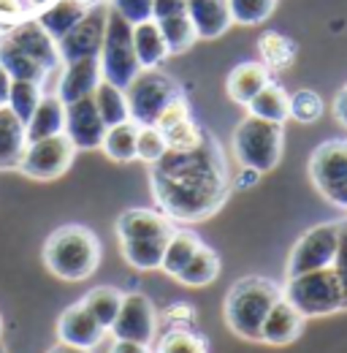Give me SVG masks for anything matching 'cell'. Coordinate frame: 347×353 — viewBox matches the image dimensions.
Listing matches in <instances>:
<instances>
[{
    "label": "cell",
    "mask_w": 347,
    "mask_h": 353,
    "mask_svg": "<svg viewBox=\"0 0 347 353\" xmlns=\"http://www.w3.org/2000/svg\"><path fill=\"white\" fill-rule=\"evenodd\" d=\"M339 234H342V221H326L306 228L296 239V245L291 248L285 277H296V274L334 266L337 250H339Z\"/></svg>",
    "instance_id": "cell-8"
},
{
    "label": "cell",
    "mask_w": 347,
    "mask_h": 353,
    "mask_svg": "<svg viewBox=\"0 0 347 353\" xmlns=\"http://www.w3.org/2000/svg\"><path fill=\"white\" fill-rule=\"evenodd\" d=\"M46 353H90V351H82V348H74V345H65V343H57V345H52Z\"/></svg>",
    "instance_id": "cell-51"
},
{
    "label": "cell",
    "mask_w": 347,
    "mask_h": 353,
    "mask_svg": "<svg viewBox=\"0 0 347 353\" xmlns=\"http://www.w3.org/2000/svg\"><path fill=\"white\" fill-rule=\"evenodd\" d=\"M296 52L299 44L293 39H288L285 33H277V30H266L258 39V54L260 63L271 71V74H282L293 65L296 60Z\"/></svg>",
    "instance_id": "cell-25"
},
{
    "label": "cell",
    "mask_w": 347,
    "mask_h": 353,
    "mask_svg": "<svg viewBox=\"0 0 347 353\" xmlns=\"http://www.w3.org/2000/svg\"><path fill=\"white\" fill-rule=\"evenodd\" d=\"M41 98H43V85H36V82H11V92H8L6 106L22 123H28L33 117L36 106L41 103Z\"/></svg>",
    "instance_id": "cell-35"
},
{
    "label": "cell",
    "mask_w": 347,
    "mask_h": 353,
    "mask_svg": "<svg viewBox=\"0 0 347 353\" xmlns=\"http://www.w3.org/2000/svg\"><path fill=\"white\" fill-rule=\"evenodd\" d=\"M43 266L65 280V283H82L95 274L101 264V239L79 223H68L54 228L43 242Z\"/></svg>",
    "instance_id": "cell-2"
},
{
    "label": "cell",
    "mask_w": 347,
    "mask_h": 353,
    "mask_svg": "<svg viewBox=\"0 0 347 353\" xmlns=\"http://www.w3.org/2000/svg\"><path fill=\"white\" fill-rule=\"evenodd\" d=\"M74 155H76V147L71 144V139L65 133L39 139V141H28L17 172H22L36 182H52L71 169Z\"/></svg>",
    "instance_id": "cell-10"
},
{
    "label": "cell",
    "mask_w": 347,
    "mask_h": 353,
    "mask_svg": "<svg viewBox=\"0 0 347 353\" xmlns=\"http://www.w3.org/2000/svg\"><path fill=\"white\" fill-rule=\"evenodd\" d=\"M176 225L160 210L133 207L117 218V239L120 242H147V239H169Z\"/></svg>",
    "instance_id": "cell-15"
},
{
    "label": "cell",
    "mask_w": 347,
    "mask_h": 353,
    "mask_svg": "<svg viewBox=\"0 0 347 353\" xmlns=\"http://www.w3.org/2000/svg\"><path fill=\"white\" fill-rule=\"evenodd\" d=\"M133 49H136V60L141 71H152L169 57V46L163 41L160 25L155 19L133 25Z\"/></svg>",
    "instance_id": "cell-22"
},
{
    "label": "cell",
    "mask_w": 347,
    "mask_h": 353,
    "mask_svg": "<svg viewBox=\"0 0 347 353\" xmlns=\"http://www.w3.org/2000/svg\"><path fill=\"white\" fill-rule=\"evenodd\" d=\"M244 109H247V114H253L258 120L285 125L291 120V92L277 82H269Z\"/></svg>",
    "instance_id": "cell-24"
},
{
    "label": "cell",
    "mask_w": 347,
    "mask_h": 353,
    "mask_svg": "<svg viewBox=\"0 0 347 353\" xmlns=\"http://www.w3.org/2000/svg\"><path fill=\"white\" fill-rule=\"evenodd\" d=\"M95 106H98V114L101 120L106 123V128L112 125H120V123H128L130 120V112H128V98H125V90L114 88L109 82H101L95 92Z\"/></svg>",
    "instance_id": "cell-32"
},
{
    "label": "cell",
    "mask_w": 347,
    "mask_h": 353,
    "mask_svg": "<svg viewBox=\"0 0 347 353\" xmlns=\"http://www.w3.org/2000/svg\"><path fill=\"white\" fill-rule=\"evenodd\" d=\"M101 82H103V74H101V60L98 57H85V60L65 63L60 85H57V98L63 103H74L79 98L92 95Z\"/></svg>",
    "instance_id": "cell-17"
},
{
    "label": "cell",
    "mask_w": 347,
    "mask_h": 353,
    "mask_svg": "<svg viewBox=\"0 0 347 353\" xmlns=\"http://www.w3.org/2000/svg\"><path fill=\"white\" fill-rule=\"evenodd\" d=\"M22 3L19 0H0V22H8L11 28L17 25V22H22L25 17H22Z\"/></svg>",
    "instance_id": "cell-46"
},
{
    "label": "cell",
    "mask_w": 347,
    "mask_h": 353,
    "mask_svg": "<svg viewBox=\"0 0 347 353\" xmlns=\"http://www.w3.org/2000/svg\"><path fill=\"white\" fill-rule=\"evenodd\" d=\"M169 152L166 136L155 125H138V139H136V161H144L147 166L158 163Z\"/></svg>",
    "instance_id": "cell-38"
},
{
    "label": "cell",
    "mask_w": 347,
    "mask_h": 353,
    "mask_svg": "<svg viewBox=\"0 0 347 353\" xmlns=\"http://www.w3.org/2000/svg\"><path fill=\"white\" fill-rule=\"evenodd\" d=\"M101 74L103 82L114 85V88L125 90L141 74V65L136 60V49H133V25L125 22L114 8L109 11V22H106V36L101 46Z\"/></svg>",
    "instance_id": "cell-6"
},
{
    "label": "cell",
    "mask_w": 347,
    "mask_h": 353,
    "mask_svg": "<svg viewBox=\"0 0 347 353\" xmlns=\"http://www.w3.org/2000/svg\"><path fill=\"white\" fill-rule=\"evenodd\" d=\"M109 332L114 334V340H128V343H138L149 348V343L158 334V312H155V305L149 302V296H144L141 291L125 294Z\"/></svg>",
    "instance_id": "cell-12"
},
{
    "label": "cell",
    "mask_w": 347,
    "mask_h": 353,
    "mask_svg": "<svg viewBox=\"0 0 347 353\" xmlns=\"http://www.w3.org/2000/svg\"><path fill=\"white\" fill-rule=\"evenodd\" d=\"M103 337H106V329L82 307V302L65 307L57 318V343L92 351L98 343H103Z\"/></svg>",
    "instance_id": "cell-16"
},
{
    "label": "cell",
    "mask_w": 347,
    "mask_h": 353,
    "mask_svg": "<svg viewBox=\"0 0 347 353\" xmlns=\"http://www.w3.org/2000/svg\"><path fill=\"white\" fill-rule=\"evenodd\" d=\"M11 44H17L28 57H33L39 65H41L46 74H52V71H57L60 68V49H57V41L43 30L41 25H39V19L36 17H30V19H22V22H17L11 30H8V36H6Z\"/></svg>",
    "instance_id": "cell-14"
},
{
    "label": "cell",
    "mask_w": 347,
    "mask_h": 353,
    "mask_svg": "<svg viewBox=\"0 0 347 353\" xmlns=\"http://www.w3.org/2000/svg\"><path fill=\"white\" fill-rule=\"evenodd\" d=\"M85 14H87V8L79 6L76 0H54L49 8H43L36 19H39V25H41L54 41H60L63 36H68V33L76 28V22H79Z\"/></svg>",
    "instance_id": "cell-26"
},
{
    "label": "cell",
    "mask_w": 347,
    "mask_h": 353,
    "mask_svg": "<svg viewBox=\"0 0 347 353\" xmlns=\"http://www.w3.org/2000/svg\"><path fill=\"white\" fill-rule=\"evenodd\" d=\"M169 239H147V242H120V253L138 272H158L163 261Z\"/></svg>",
    "instance_id": "cell-33"
},
{
    "label": "cell",
    "mask_w": 347,
    "mask_h": 353,
    "mask_svg": "<svg viewBox=\"0 0 347 353\" xmlns=\"http://www.w3.org/2000/svg\"><path fill=\"white\" fill-rule=\"evenodd\" d=\"M0 65L6 68V74L14 82H36V85H43V79L49 77L33 57H28L19 46L11 44L8 39L0 41Z\"/></svg>",
    "instance_id": "cell-28"
},
{
    "label": "cell",
    "mask_w": 347,
    "mask_h": 353,
    "mask_svg": "<svg viewBox=\"0 0 347 353\" xmlns=\"http://www.w3.org/2000/svg\"><path fill=\"white\" fill-rule=\"evenodd\" d=\"M201 245H204V242L198 239L196 231H190V228H176L171 236H169V242H166L160 272H166L169 277H176V274L187 266V261L196 256V250H198Z\"/></svg>",
    "instance_id": "cell-27"
},
{
    "label": "cell",
    "mask_w": 347,
    "mask_h": 353,
    "mask_svg": "<svg viewBox=\"0 0 347 353\" xmlns=\"http://www.w3.org/2000/svg\"><path fill=\"white\" fill-rule=\"evenodd\" d=\"M285 150V128L247 114L231 136V152L242 169L266 174L277 169Z\"/></svg>",
    "instance_id": "cell-4"
},
{
    "label": "cell",
    "mask_w": 347,
    "mask_h": 353,
    "mask_svg": "<svg viewBox=\"0 0 347 353\" xmlns=\"http://www.w3.org/2000/svg\"><path fill=\"white\" fill-rule=\"evenodd\" d=\"M98 3H106V0H98Z\"/></svg>",
    "instance_id": "cell-56"
},
{
    "label": "cell",
    "mask_w": 347,
    "mask_h": 353,
    "mask_svg": "<svg viewBox=\"0 0 347 353\" xmlns=\"http://www.w3.org/2000/svg\"><path fill=\"white\" fill-rule=\"evenodd\" d=\"M334 117L339 120V125H345L347 128V85L339 90L337 98H334Z\"/></svg>",
    "instance_id": "cell-48"
},
{
    "label": "cell",
    "mask_w": 347,
    "mask_h": 353,
    "mask_svg": "<svg viewBox=\"0 0 347 353\" xmlns=\"http://www.w3.org/2000/svg\"><path fill=\"white\" fill-rule=\"evenodd\" d=\"M152 3L155 0H109V6L130 25L152 19Z\"/></svg>",
    "instance_id": "cell-41"
},
{
    "label": "cell",
    "mask_w": 347,
    "mask_h": 353,
    "mask_svg": "<svg viewBox=\"0 0 347 353\" xmlns=\"http://www.w3.org/2000/svg\"><path fill=\"white\" fill-rule=\"evenodd\" d=\"M54 0H28V8L30 11H43V8H49Z\"/></svg>",
    "instance_id": "cell-52"
},
{
    "label": "cell",
    "mask_w": 347,
    "mask_h": 353,
    "mask_svg": "<svg viewBox=\"0 0 347 353\" xmlns=\"http://www.w3.org/2000/svg\"><path fill=\"white\" fill-rule=\"evenodd\" d=\"M185 120H190V103H187V98H185V92H182V95H176L171 103L163 109V114L158 117L155 128H158V131H169V128L185 123Z\"/></svg>",
    "instance_id": "cell-42"
},
{
    "label": "cell",
    "mask_w": 347,
    "mask_h": 353,
    "mask_svg": "<svg viewBox=\"0 0 347 353\" xmlns=\"http://www.w3.org/2000/svg\"><path fill=\"white\" fill-rule=\"evenodd\" d=\"M11 77L6 74V68L0 65V106H6V101H8V92H11Z\"/></svg>",
    "instance_id": "cell-50"
},
{
    "label": "cell",
    "mask_w": 347,
    "mask_h": 353,
    "mask_svg": "<svg viewBox=\"0 0 347 353\" xmlns=\"http://www.w3.org/2000/svg\"><path fill=\"white\" fill-rule=\"evenodd\" d=\"M109 353H149V348L138 345V343H128V340H114V345L109 348Z\"/></svg>",
    "instance_id": "cell-49"
},
{
    "label": "cell",
    "mask_w": 347,
    "mask_h": 353,
    "mask_svg": "<svg viewBox=\"0 0 347 353\" xmlns=\"http://www.w3.org/2000/svg\"><path fill=\"white\" fill-rule=\"evenodd\" d=\"M158 25H160L163 41L169 46V54H182V52H187L190 46L198 41V33H196V28H193V22H190L187 14L166 17Z\"/></svg>",
    "instance_id": "cell-34"
},
{
    "label": "cell",
    "mask_w": 347,
    "mask_h": 353,
    "mask_svg": "<svg viewBox=\"0 0 347 353\" xmlns=\"http://www.w3.org/2000/svg\"><path fill=\"white\" fill-rule=\"evenodd\" d=\"M304 321L306 318L302 312L282 296L274 307L269 310V315H266V321L260 326V343H266V345H288V343H293L302 334Z\"/></svg>",
    "instance_id": "cell-18"
},
{
    "label": "cell",
    "mask_w": 347,
    "mask_h": 353,
    "mask_svg": "<svg viewBox=\"0 0 347 353\" xmlns=\"http://www.w3.org/2000/svg\"><path fill=\"white\" fill-rule=\"evenodd\" d=\"M163 136H166V144H169L171 152H190V150L201 147V141L207 139V131L190 117V120L174 125L169 131H163Z\"/></svg>",
    "instance_id": "cell-39"
},
{
    "label": "cell",
    "mask_w": 347,
    "mask_h": 353,
    "mask_svg": "<svg viewBox=\"0 0 347 353\" xmlns=\"http://www.w3.org/2000/svg\"><path fill=\"white\" fill-rule=\"evenodd\" d=\"M76 3H79V6H85V8H92L98 0H76Z\"/></svg>",
    "instance_id": "cell-53"
},
{
    "label": "cell",
    "mask_w": 347,
    "mask_h": 353,
    "mask_svg": "<svg viewBox=\"0 0 347 353\" xmlns=\"http://www.w3.org/2000/svg\"><path fill=\"white\" fill-rule=\"evenodd\" d=\"M0 353H8V351H6V345H3V343H0Z\"/></svg>",
    "instance_id": "cell-54"
},
{
    "label": "cell",
    "mask_w": 347,
    "mask_h": 353,
    "mask_svg": "<svg viewBox=\"0 0 347 353\" xmlns=\"http://www.w3.org/2000/svg\"><path fill=\"white\" fill-rule=\"evenodd\" d=\"M217 274H220V256H217V250L201 245V248L196 250V256L187 261V266H185L174 280H179V283L187 285V288H204V285L215 283Z\"/></svg>",
    "instance_id": "cell-30"
},
{
    "label": "cell",
    "mask_w": 347,
    "mask_h": 353,
    "mask_svg": "<svg viewBox=\"0 0 347 353\" xmlns=\"http://www.w3.org/2000/svg\"><path fill=\"white\" fill-rule=\"evenodd\" d=\"M25 147H28L25 123L8 106H0V172L17 169Z\"/></svg>",
    "instance_id": "cell-21"
},
{
    "label": "cell",
    "mask_w": 347,
    "mask_h": 353,
    "mask_svg": "<svg viewBox=\"0 0 347 353\" xmlns=\"http://www.w3.org/2000/svg\"><path fill=\"white\" fill-rule=\"evenodd\" d=\"M187 17L198 33V39H220L231 25V3L228 0H187Z\"/></svg>",
    "instance_id": "cell-19"
},
{
    "label": "cell",
    "mask_w": 347,
    "mask_h": 353,
    "mask_svg": "<svg viewBox=\"0 0 347 353\" xmlns=\"http://www.w3.org/2000/svg\"><path fill=\"white\" fill-rule=\"evenodd\" d=\"M0 332H3V318H0Z\"/></svg>",
    "instance_id": "cell-55"
},
{
    "label": "cell",
    "mask_w": 347,
    "mask_h": 353,
    "mask_svg": "<svg viewBox=\"0 0 347 353\" xmlns=\"http://www.w3.org/2000/svg\"><path fill=\"white\" fill-rule=\"evenodd\" d=\"M282 296L299 310L304 318H323V315H334V312L345 310V294H342L334 266L288 277Z\"/></svg>",
    "instance_id": "cell-5"
},
{
    "label": "cell",
    "mask_w": 347,
    "mask_h": 353,
    "mask_svg": "<svg viewBox=\"0 0 347 353\" xmlns=\"http://www.w3.org/2000/svg\"><path fill=\"white\" fill-rule=\"evenodd\" d=\"M334 272L339 277L342 294H345V310H347V221H342V234H339V250L334 259Z\"/></svg>",
    "instance_id": "cell-44"
},
{
    "label": "cell",
    "mask_w": 347,
    "mask_h": 353,
    "mask_svg": "<svg viewBox=\"0 0 347 353\" xmlns=\"http://www.w3.org/2000/svg\"><path fill=\"white\" fill-rule=\"evenodd\" d=\"M280 299H282V288L277 283L258 274L242 277L225 294V305H222L225 326L247 343H260V326L269 310Z\"/></svg>",
    "instance_id": "cell-3"
},
{
    "label": "cell",
    "mask_w": 347,
    "mask_h": 353,
    "mask_svg": "<svg viewBox=\"0 0 347 353\" xmlns=\"http://www.w3.org/2000/svg\"><path fill=\"white\" fill-rule=\"evenodd\" d=\"M65 136L71 139V144L76 150H101L106 123L98 114L95 98L87 95L74 103H65Z\"/></svg>",
    "instance_id": "cell-13"
},
{
    "label": "cell",
    "mask_w": 347,
    "mask_h": 353,
    "mask_svg": "<svg viewBox=\"0 0 347 353\" xmlns=\"http://www.w3.org/2000/svg\"><path fill=\"white\" fill-rule=\"evenodd\" d=\"M163 318H166V323L171 329H190L193 321H196V310L190 305H185V302H174V305L163 310Z\"/></svg>",
    "instance_id": "cell-43"
},
{
    "label": "cell",
    "mask_w": 347,
    "mask_h": 353,
    "mask_svg": "<svg viewBox=\"0 0 347 353\" xmlns=\"http://www.w3.org/2000/svg\"><path fill=\"white\" fill-rule=\"evenodd\" d=\"M187 14V0H155L152 3V19L160 22L166 17H179Z\"/></svg>",
    "instance_id": "cell-45"
},
{
    "label": "cell",
    "mask_w": 347,
    "mask_h": 353,
    "mask_svg": "<svg viewBox=\"0 0 347 353\" xmlns=\"http://www.w3.org/2000/svg\"><path fill=\"white\" fill-rule=\"evenodd\" d=\"M258 179H260L258 172H253V169H242V166H239L236 176L231 179V190H250V188L258 185Z\"/></svg>",
    "instance_id": "cell-47"
},
{
    "label": "cell",
    "mask_w": 347,
    "mask_h": 353,
    "mask_svg": "<svg viewBox=\"0 0 347 353\" xmlns=\"http://www.w3.org/2000/svg\"><path fill=\"white\" fill-rule=\"evenodd\" d=\"M136 139H138V125L133 120H128V123L106 128L101 150L114 163H130V161H136Z\"/></svg>",
    "instance_id": "cell-31"
},
{
    "label": "cell",
    "mask_w": 347,
    "mask_h": 353,
    "mask_svg": "<svg viewBox=\"0 0 347 353\" xmlns=\"http://www.w3.org/2000/svg\"><path fill=\"white\" fill-rule=\"evenodd\" d=\"M65 131V103L54 95H43L41 103L36 106L33 117L25 123V133L28 141H39V139H49L57 133Z\"/></svg>",
    "instance_id": "cell-23"
},
{
    "label": "cell",
    "mask_w": 347,
    "mask_h": 353,
    "mask_svg": "<svg viewBox=\"0 0 347 353\" xmlns=\"http://www.w3.org/2000/svg\"><path fill=\"white\" fill-rule=\"evenodd\" d=\"M158 353H209L207 340L193 329H169L158 340Z\"/></svg>",
    "instance_id": "cell-37"
},
{
    "label": "cell",
    "mask_w": 347,
    "mask_h": 353,
    "mask_svg": "<svg viewBox=\"0 0 347 353\" xmlns=\"http://www.w3.org/2000/svg\"><path fill=\"white\" fill-rule=\"evenodd\" d=\"M271 82V71L263 65V63H255V60H247V63H239L231 68L228 74V82H225V90H228V98L239 106H247L260 90Z\"/></svg>",
    "instance_id": "cell-20"
},
{
    "label": "cell",
    "mask_w": 347,
    "mask_h": 353,
    "mask_svg": "<svg viewBox=\"0 0 347 353\" xmlns=\"http://www.w3.org/2000/svg\"><path fill=\"white\" fill-rule=\"evenodd\" d=\"M291 117L302 125H309L323 117V98L315 90H296L291 95Z\"/></svg>",
    "instance_id": "cell-40"
},
{
    "label": "cell",
    "mask_w": 347,
    "mask_h": 353,
    "mask_svg": "<svg viewBox=\"0 0 347 353\" xmlns=\"http://www.w3.org/2000/svg\"><path fill=\"white\" fill-rule=\"evenodd\" d=\"M309 179L334 207L347 210V139H328L309 155Z\"/></svg>",
    "instance_id": "cell-7"
},
{
    "label": "cell",
    "mask_w": 347,
    "mask_h": 353,
    "mask_svg": "<svg viewBox=\"0 0 347 353\" xmlns=\"http://www.w3.org/2000/svg\"><path fill=\"white\" fill-rule=\"evenodd\" d=\"M123 291L114 288V285H98V288H90L85 296H82V307L109 332L117 312H120V305H123Z\"/></svg>",
    "instance_id": "cell-29"
},
{
    "label": "cell",
    "mask_w": 347,
    "mask_h": 353,
    "mask_svg": "<svg viewBox=\"0 0 347 353\" xmlns=\"http://www.w3.org/2000/svg\"><path fill=\"white\" fill-rule=\"evenodd\" d=\"M109 11H112V6L95 3L92 8H87V14L76 22V28L57 41L63 63H74V60H85V57H98L101 54Z\"/></svg>",
    "instance_id": "cell-11"
},
{
    "label": "cell",
    "mask_w": 347,
    "mask_h": 353,
    "mask_svg": "<svg viewBox=\"0 0 347 353\" xmlns=\"http://www.w3.org/2000/svg\"><path fill=\"white\" fill-rule=\"evenodd\" d=\"M149 188L158 210L174 223H201L222 210L231 196V174L212 133L190 152H166L149 166Z\"/></svg>",
    "instance_id": "cell-1"
},
{
    "label": "cell",
    "mask_w": 347,
    "mask_h": 353,
    "mask_svg": "<svg viewBox=\"0 0 347 353\" xmlns=\"http://www.w3.org/2000/svg\"><path fill=\"white\" fill-rule=\"evenodd\" d=\"M176 95H182V88L174 82L169 74H160L158 68L141 71L128 88V112L136 125H155L163 109L171 103Z\"/></svg>",
    "instance_id": "cell-9"
},
{
    "label": "cell",
    "mask_w": 347,
    "mask_h": 353,
    "mask_svg": "<svg viewBox=\"0 0 347 353\" xmlns=\"http://www.w3.org/2000/svg\"><path fill=\"white\" fill-rule=\"evenodd\" d=\"M228 3H231L233 25H244V28L263 25L277 8V0H228Z\"/></svg>",
    "instance_id": "cell-36"
}]
</instances>
